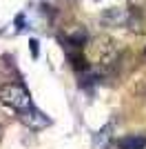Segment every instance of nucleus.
Masks as SVG:
<instances>
[{
  "mask_svg": "<svg viewBox=\"0 0 146 149\" xmlns=\"http://www.w3.org/2000/svg\"><path fill=\"white\" fill-rule=\"evenodd\" d=\"M86 56H89V60H91L93 65H97V67H111V65L117 60V45L111 36L100 33V36L89 40V45H86Z\"/></svg>",
  "mask_w": 146,
  "mask_h": 149,
  "instance_id": "nucleus-1",
  "label": "nucleus"
},
{
  "mask_svg": "<svg viewBox=\"0 0 146 149\" xmlns=\"http://www.w3.org/2000/svg\"><path fill=\"white\" fill-rule=\"evenodd\" d=\"M18 118H20V123H22L27 129H31V131H40V129H44V127L49 125V118L40 111V109H36L33 105H31L29 109L20 111Z\"/></svg>",
  "mask_w": 146,
  "mask_h": 149,
  "instance_id": "nucleus-3",
  "label": "nucleus"
},
{
  "mask_svg": "<svg viewBox=\"0 0 146 149\" xmlns=\"http://www.w3.org/2000/svg\"><path fill=\"white\" fill-rule=\"evenodd\" d=\"M9 111H13V109H9L7 105H2V102H0V125H5L7 120H9Z\"/></svg>",
  "mask_w": 146,
  "mask_h": 149,
  "instance_id": "nucleus-6",
  "label": "nucleus"
},
{
  "mask_svg": "<svg viewBox=\"0 0 146 149\" xmlns=\"http://www.w3.org/2000/svg\"><path fill=\"white\" fill-rule=\"evenodd\" d=\"M0 102L20 113V111H24V109L31 107V96L22 85H18V82H7V85L0 87Z\"/></svg>",
  "mask_w": 146,
  "mask_h": 149,
  "instance_id": "nucleus-2",
  "label": "nucleus"
},
{
  "mask_svg": "<svg viewBox=\"0 0 146 149\" xmlns=\"http://www.w3.org/2000/svg\"><path fill=\"white\" fill-rule=\"evenodd\" d=\"M128 20V11L126 9H117V7H111L102 13V22L104 25H111V27H117V25H124Z\"/></svg>",
  "mask_w": 146,
  "mask_h": 149,
  "instance_id": "nucleus-4",
  "label": "nucleus"
},
{
  "mask_svg": "<svg viewBox=\"0 0 146 149\" xmlns=\"http://www.w3.org/2000/svg\"><path fill=\"white\" fill-rule=\"evenodd\" d=\"M115 147L117 149H144L146 147V136H124V138H117L115 140Z\"/></svg>",
  "mask_w": 146,
  "mask_h": 149,
  "instance_id": "nucleus-5",
  "label": "nucleus"
}]
</instances>
